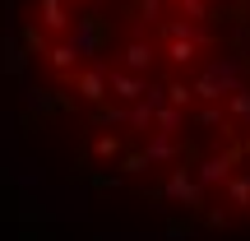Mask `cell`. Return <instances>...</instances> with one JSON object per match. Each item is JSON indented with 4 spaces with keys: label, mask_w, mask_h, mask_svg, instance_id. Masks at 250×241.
Here are the masks:
<instances>
[{
    "label": "cell",
    "mask_w": 250,
    "mask_h": 241,
    "mask_svg": "<svg viewBox=\"0 0 250 241\" xmlns=\"http://www.w3.org/2000/svg\"><path fill=\"white\" fill-rule=\"evenodd\" d=\"M167 98H171V107H181V102L190 98V88H186V84H171V88H167Z\"/></svg>",
    "instance_id": "4fadbf2b"
},
{
    "label": "cell",
    "mask_w": 250,
    "mask_h": 241,
    "mask_svg": "<svg viewBox=\"0 0 250 241\" xmlns=\"http://www.w3.org/2000/svg\"><path fill=\"white\" fill-rule=\"evenodd\" d=\"M51 65H56V70L74 65V46H70V42H65V46H56V51H51Z\"/></svg>",
    "instance_id": "8fae6325"
},
{
    "label": "cell",
    "mask_w": 250,
    "mask_h": 241,
    "mask_svg": "<svg viewBox=\"0 0 250 241\" xmlns=\"http://www.w3.org/2000/svg\"><path fill=\"white\" fill-rule=\"evenodd\" d=\"M125 61H130V70H148V61H153V51L144 42H134L130 51H125Z\"/></svg>",
    "instance_id": "ba28073f"
},
{
    "label": "cell",
    "mask_w": 250,
    "mask_h": 241,
    "mask_svg": "<svg viewBox=\"0 0 250 241\" xmlns=\"http://www.w3.org/2000/svg\"><path fill=\"white\" fill-rule=\"evenodd\" d=\"M232 111L250 121V93H241V88H236V98H232Z\"/></svg>",
    "instance_id": "7c38bea8"
},
{
    "label": "cell",
    "mask_w": 250,
    "mask_h": 241,
    "mask_svg": "<svg viewBox=\"0 0 250 241\" xmlns=\"http://www.w3.org/2000/svg\"><path fill=\"white\" fill-rule=\"evenodd\" d=\"M42 23L46 28H65V23H70L65 9H61V0H42Z\"/></svg>",
    "instance_id": "52a82bcc"
},
{
    "label": "cell",
    "mask_w": 250,
    "mask_h": 241,
    "mask_svg": "<svg viewBox=\"0 0 250 241\" xmlns=\"http://www.w3.org/2000/svg\"><path fill=\"white\" fill-rule=\"evenodd\" d=\"M79 93H83L88 102H102V98H107V79H102L98 70H88V74L79 79Z\"/></svg>",
    "instance_id": "5b68a950"
},
{
    "label": "cell",
    "mask_w": 250,
    "mask_h": 241,
    "mask_svg": "<svg viewBox=\"0 0 250 241\" xmlns=\"http://www.w3.org/2000/svg\"><path fill=\"white\" fill-rule=\"evenodd\" d=\"M70 46H74V56H98V46H102L98 23H93V19H79V23L70 28Z\"/></svg>",
    "instance_id": "6da1fadb"
},
{
    "label": "cell",
    "mask_w": 250,
    "mask_h": 241,
    "mask_svg": "<svg viewBox=\"0 0 250 241\" xmlns=\"http://www.w3.org/2000/svg\"><path fill=\"white\" fill-rule=\"evenodd\" d=\"M148 162H167V158H176V144H171V134H153V144H148V153H144Z\"/></svg>",
    "instance_id": "8992f818"
},
{
    "label": "cell",
    "mask_w": 250,
    "mask_h": 241,
    "mask_svg": "<svg viewBox=\"0 0 250 241\" xmlns=\"http://www.w3.org/2000/svg\"><path fill=\"white\" fill-rule=\"evenodd\" d=\"M153 116H158V125H162V130H176V125H181V111H176V107H167V102H162Z\"/></svg>",
    "instance_id": "30bf717a"
},
{
    "label": "cell",
    "mask_w": 250,
    "mask_h": 241,
    "mask_svg": "<svg viewBox=\"0 0 250 241\" xmlns=\"http://www.w3.org/2000/svg\"><path fill=\"white\" fill-rule=\"evenodd\" d=\"M227 167H232L227 158H208V162H199V186H213V181H227Z\"/></svg>",
    "instance_id": "277c9868"
},
{
    "label": "cell",
    "mask_w": 250,
    "mask_h": 241,
    "mask_svg": "<svg viewBox=\"0 0 250 241\" xmlns=\"http://www.w3.org/2000/svg\"><path fill=\"white\" fill-rule=\"evenodd\" d=\"M181 5H186V9H190V14H195V19L204 14V5H199V0H181Z\"/></svg>",
    "instance_id": "2e32d148"
},
{
    "label": "cell",
    "mask_w": 250,
    "mask_h": 241,
    "mask_svg": "<svg viewBox=\"0 0 250 241\" xmlns=\"http://www.w3.org/2000/svg\"><path fill=\"white\" fill-rule=\"evenodd\" d=\"M227 195H232L236 204H246V199H250V176H232V181H227Z\"/></svg>",
    "instance_id": "9c48e42d"
},
{
    "label": "cell",
    "mask_w": 250,
    "mask_h": 241,
    "mask_svg": "<svg viewBox=\"0 0 250 241\" xmlns=\"http://www.w3.org/2000/svg\"><path fill=\"white\" fill-rule=\"evenodd\" d=\"M116 149H121L116 139H98V153H102V158H111V153H116Z\"/></svg>",
    "instance_id": "9a60e30c"
},
{
    "label": "cell",
    "mask_w": 250,
    "mask_h": 241,
    "mask_svg": "<svg viewBox=\"0 0 250 241\" xmlns=\"http://www.w3.org/2000/svg\"><path fill=\"white\" fill-rule=\"evenodd\" d=\"M171 56H176V61H190L195 51H190V42H181V37H176V46H171Z\"/></svg>",
    "instance_id": "5bb4252c"
},
{
    "label": "cell",
    "mask_w": 250,
    "mask_h": 241,
    "mask_svg": "<svg viewBox=\"0 0 250 241\" xmlns=\"http://www.w3.org/2000/svg\"><path fill=\"white\" fill-rule=\"evenodd\" d=\"M111 93H116L121 102H139L144 98V84L134 79V74H116V79H111Z\"/></svg>",
    "instance_id": "3957f363"
},
{
    "label": "cell",
    "mask_w": 250,
    "mask_h": 241,
    "mask_svg": "<svg viewBox=\"0 0 250 241\" xmlns=\"http://www.w3.org/2000/svg\"><path fill=\"white\" fill-rule=\"evenodd\" d=\"M167 199H181V204H199V186L186 176V172H176V176L167 181Z\"/></svg>",
    "instance_id": "7a4b0ae2"
}]
</instances>
